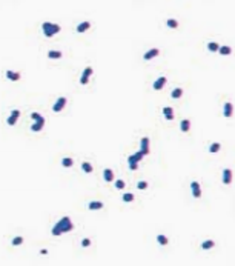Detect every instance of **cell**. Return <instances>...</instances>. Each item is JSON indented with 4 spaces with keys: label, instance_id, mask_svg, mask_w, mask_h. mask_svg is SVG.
I'll use <instances>...</instances> for the list:
<instances>
[{
    "label": "cell",
    "instance_id": "cell-35",
    "mask_svg": "<svg viewBox=\"0 0 235 266\" xmlns=\"http://www.w3.org/2000/svg\"><path fill=\"white\" fill-rule=\"evenodd\" d=\"M42 117H43V115H40L39 112H31V118H32L34 121H36V120H40Z\"/></svg>",
    "mask_w": 235,
    "mask_h": 266
},
{
    "label": "cell",
    "instance_id": "cell-13",
    "mask_svg": "<svg viewBox=\"0 0 235 266\" xmlns=\"http://www.w3.org/2000/svg\"><path fill=\"white\" fill-rule=\"evenodd\" d=\"M232 177H233V175H232V171H230L229 168H226V169L223 171V183L229 186V185L232 183Z\"/></svg>",
    "mask_w": 235,
    "mask_h": 266
},
{
    "label": "cell",
    "instance_id": "cell-5",
    "mask_svg": "<svg viewBox=\"0 0 235 266\" xmlns=\"http://www.w3.org/2000/svg\"><path fill=\"white\" fill-rule=\"evenodd\" d=\"M149 143H151V140H149V137H143L142 140H140V151L145 154V156H148L151 151H149Z\"/></svg>",
    "mask_w": 235,
    "mask_h": 266
},
{
    "label": "cell",
    "instance_id": "cell-2",
    "mask_svg": "<svg viewBox=\"0 0 235 266\" xmlns=\"http://www.w3.org/2000/svg\"><path fill=\"white\" fill-rule=\"evenodd\" d=\"M42 31L46 37H54L57 33L62 31V26H59L57 23H51V22H43L42 23Z\"/></svg>",
    "mask_w": 235,
    "mask_h": 266
},
{
    "label": "cell",
    "instance_id": "cell-26",
    "mask_svg": "<svg viewBox=\"0 0 235 266\" xmlns=\"http://www.w3.org/2000/svg\"><path fill=\"white\" fill-rule=\"evenodd\" d=\"M220 149H221V145H220L218 142H214V143L209 146V152H210V154H217Z\"/></svg>",
    "mask_w": 235,
    "mask_h": 266
},
{
    "label": "cell",
    "instance_id": "cell-34",
    "mask_svg": "<svg viewBox=\"0 0 235 266\" xmlns=\"http://www.w3.org/2000/svg\"><path fill=\"white\" fill-rule=\"evenodd\" d=\"M91 243H92L91 238H83V240H81V246H83V248H89Z\"/></svg>",
    "mask_w": 235,
    "mask_h": 266
},
{
    "label": "cell",
    "instance_id": "cell-31",
    "mask_svg": "<svg viewBox=\"0 0 235 266\" xmlns=\"http://www.w3.org/2000/svg\"><path fill=\"white\" fill-rule=\"evenodd\" d=\"M115 188H117V189H125V188H126V182L122 180V179H120V180H115Z\"/></svg>",
    "mask_w": 235,
    "mask_h": 266
},
{
    "label": "cell",
    "instance_id": "cell-29",
    "mask_svg": "<svg viewBox=\"0 0 235 266\" xmlns=\"http://www.w3.org/2000/svg\"><path fill=\"white\" fill-rule=\"evenodd\" d=\"M74 165V160L71 159V157H65L63 160H62V166L63 168H71Z\"/></svg>",
    "mask_w": 235,
    "mask_h": 266
},
{
    "label": "cell",
    "instance_id": "cell-36",
    "mask_svg": "<svg viewBox=\"0 0 235 266\" xmlns=\"http://www.w3.org/2000/svg\"><path fill=\"white\" fill-rule=\"evenodd\" d=\"M129 169L131 171H137L138 169V163H129Z\"/></svg>",
    "mask_w": 235,
    "mask_h": 266
},
{
    "label": "cell",
    "instance_id": "cell-27",
    "mask_svg": "<svg viewBox=\"0 0 235 266\" xmlns=\"http://www.w3.org/2000/svg\"><path fill=\"white\" fill-rule=\"evenodd\" d=\"M62 56H63V54H62L60 51H54V49L48 52V57H49V59H52V60H57V59H62Z\"/></svg>",
    "mask_w": 235,
    "mask_h": 266
},
{
    "label": "cell",
    "instance_id": "cell-23",
    "mask_svg": "<svg viewBox=\"0 0 235 266\" xmlns=\"http://www.w3.org/2000/svg\"><path fill=\"white\" fill-rule=\"evenodd\" d=\"M157 241H158V245H161V246H166L168 243H169V238L165 235V234H158L157 235Z\"/></svg>",
    "mask_w": 235,
    "mask_h": 266
},
{
    "label": "cell",
    "instance_id": "cell-3",
    "mask_svg": "<svg viewBox=\"0 0 235 266\" xmlns=\"http://www.w3.org/2000/svg\"><path fill=\"white\" fill-rule=\"evenodd\" d=\"M92 72H94L92 68H91V66H86L85 71H83V74H81V77H80V83H81V85H88V83H89V77L92 75Z\"/></svg>",
    "mask_w": 235,
    "mask_h": 266
},
{
    "label": "cell",
    "instance_id": "cell-30",
    "mask_svg": "<svg viewBox=\"0 0 235 266\" xmlns=\"http://www.w3.org/2000/svg\"><path fill=\"white\" fill-rule=\"evenodd\" d=\"M166 25H168L171 29H177V28H178V20H175V19H168Z\"/></svg>",
    "mask_w": 235,
    "mask_h": 266
},
{
    "label": "cell",
    "instance_id": "cell-12",
    "mask_svg": "<svg viewBox=\"0 0 235 266\" xmlns=\"http://www.w3.org/2000/svg\"><path fill=\"white\" fill-rule=\"evenodd\" d=\"M143 157H145V154L142 151H138V152H135V154H132V156L128 157V163H138V162L143 160Z\"/></svg>",
    "mask_w": 235,
    "mask_h": 266
},
{
    "label": "cell",
    "instance_id": "cell-37",
    "mask_svg": "<svg viewBox=\"0 0 235 266\" xmlns=\"http://www.w3.org/2000/svg\"><path fill=\"white\" fill-rule=\"evenodd\" d=\"M40 254H42V255H46V254H48V249H40Z\"/></svg>",
    "mask_w": 235,
    "mask_h": 266
},
{
    "label": "cell",
    "instance_id": "cell-20",
    "mask_svg": "<svg viewBox=\"0 0 235 266\" xmlns=\"http://www.w3.org/2000/svg\"><path fill=\"white\" fill-rule=\"evenodd\" d=\"M181 95H183V89H181V88H174V89H172V92H171V97H172L174 100L181 98Z\"/></svg>",
    "mask_w": 235,
    "mask_h": 266
},
{
    "label": "cell",
    "instance_id": "cell-33",
    "mask_svg": "<svg viewBox=\"0 0 235 266\" xmlns=\"http://www.w3.org/2000/svg\"><path fill=\"white\" fill-rule=\"evenodd\" d=\"M148 186H149V185H148V182H143V180L137 183V188H138L140 191H143V189H148Z\"/></svg>",
    "mask_w": 235,
    "mask_h": 266
},
{
    "label": "cell",
    "instance_id": "cell-22",
    "mask_svg": "<svg viewBox=\"0 0 235 266\" xmlns=\"http://www.w3.org/2000/svg\"><path fill=\"white\" fill-rule=\"evenodd\" d=\"M81 169H83V172H86V174H92V171H94V168H92V165H91L89 162H83V163H81Z\"/></svg>",
    "mask_w": 235,
    "mask_h": 266
},
{
    "label": "cell",
    "instance_id": "cell-10",
    "mask_svg": "<svg viewBox=\"0 0 235 266\" xmlns=\"http://www.w3.org/2000/svg\"><path fill=\"white\" fill-rule=\"evenodd\" d=\"M232 114H233V106H232L230 102H226L224 106H223V115H224L226 118H230Z\"/></svg>",
    "mask_w": 235,
    "mask_h": 266
},
{
    "label": "cell",
    "instance_id": "cell-18",
    "mask_svg": "<svg viewBox=\"0 0 235 266\" xmlns=\"http://www.w3.org/2000/svg\"><path fill=\"white\" fill-rule=\"evenodd\" d=\"M91 28V22H81V23H78L77 25V33H85V31H88Z\"/></svg>",
    "mask_w": 235,
    "mask_h": 266
},
{
    "label": "cell",
    "instance_id": "cell-28",
    "mask_svg": "<svg viewBox=\"0 0 235 266\" xmlns=\"http://www.w3.org/2000/svg\"><path fill=\"white\" fill-rule=\"evenodd\" d=\"M134 194L132 192H126V194H123V197H122V200L125 202V203H132L134 202Z\"/></svg>",
    "mask_w": 235,
    "mask_h": 266
},
{
    "label": "cell",
    "instance_id": "cell-7",
    "mask_svg": "<svg viewBox=\"0 0 235 266\" xmlns=\"http://www.w3.org/2000/svg\"><path fill=\"white\" fill-rule=\"evenodd\" d=\"M19 117H20V111H19V109H13V111H11V115H9L8 120H6L8 125H9V126H14V125L17 123Z\"/></svg>",
    "mask_w": 235,
    "mask_h": 266
},
{
    "label": "cell",
    "instance_id": "cell-11",
    "mask_svg": "<svg viewBox=\"0 0 235 266\" xmlns=\"http://www.w3.org/2000/svg\"><path fill=\"white\" fill-rule=\"evenodd\" d=\"M45 123H46L45 117H42L40 120H36V121H34V125H31V131H34V132L42 131V129H43V126H45Z\"/></svg>",
    "mask_w": 235,
    "mask_h": 266
},
{
    "label": "cell",
    "instance_id": "cell-8",
    "mask_svg": "<svg viewBox=\"0 0 235 266\" xmlns=\"http://www.w3.org/2000/svg\"><path fill=\"white\" fill-rule=\"evenodd\" d=\"M158 54H160V49H158V48H151L149 51H146V52L143 54V59H145V60H152V59H155Z\"/></svg>",
    "mask_w": 235,
    "mask_h": 266
},
{
    "label": "cell",
    "instance_id": "cell-16",
    "mask_svg": "<svg viewBox=\"0 0 235 266\" xmlns=\"http://www.w3.org/2000/svg\"><path fill=\"white\" fill-rule=\"evenodd\" d=\"M163 115L166 120H174V109L171 106H165L163 108Z\"/></svg>",
    "mask_w": 235,
    "mask_h": 266
},
{
    "label": "cell",
    "instance_id": "cell-9",
    "mask_svg": "<svg viewBox=\"0 0 235 266\" xmlns=\"http://www.w3.org/2000/svg\"><path fill=\"white\" fill-rule=\"evenodd\" d=\"M191 191H192V195L195 199H200L201 197V186H200L198 182H192L191 183Z\"/></svg>",
    "mask_w": 235,
    "mask_h": 266
},
{
    "label": "cell",
    "instance_id": "cell-14",
    "mask_svg": "<svg viewBox=\"0 0 235 266\" xmlns=\"http://www.w3.org/2000/svg\"><path fill=\"white\" fill-rule=\"evenodd\" d=\"M104 208V203L103 202H89L88 203V209L89 211H100Z\"/></svg>",
    "mask_w": 235,
    "mask_h": 266
},
{
    "label": "cell",
    "instance_id": "cell-32",
    "mask_svg": "<svg viewBox=\"0 0 235 266\" xmlns=\"http://www.w3.org/2000/svg\"><path fill=\"white\" fill-rule=\"evenodd\" d=\"M11 243H13V246H19V245H22V243H23V237H22V235H17V237H14V238H13V241H11Z\"/></svg>",
    "mask_w": 235,
    "mask_h": 266
},
{
    "label": "cell",
    "instance_id": "cell-21",
    "mask_svg": "<svg viewBox=\"0 0 235 266\" xmlns=\"http://www.w3.org/2000/svg\"><path fill=\"white\" fill-rule=\"evenodd\" d=\"M230 52H232V48L226 46V45L220 46V49H218V54H221V56H230Z\"/></svg>",
    "mask_w": 235,
    "mask_h": 266
},
{
    "label": "cell",
    "instance_id": "cell-4",
    "mask_svg": "<svg viewBox=\"0 0 235 266\" xmlns=\"http://www.w3.org/2000/svg\"><path fill=\"white\" fill-rule=\"evenodd\" d=\"M66 103H68V98H66V97H60V98L52 105V111H54V112H60V111L66 106Z\"/></svg>",
    "mask_w": 235,
    "mask_h": 266
},
{
    "label": "cell",
    "instance_id": "cell-15",
    "mask_svg": "<svg viewBox=\"0 0 235 266\" xmlns=\"http://www.w3.org/2000/svg\"><path fill=\"white\" fill-rule=\"evenodd\" d=\"M6 77H8L11 82H19L20 77H22V74H20L19 71H6Z\"/></svg>",
    "mask_w": 235,
    "mask_h": 266
},
{
    "label": "cell",
    "instance_id": "cell-19",
    "mask_svg": "<svg viewBox=\"0 0 235 266\" xmlns=\"http://www.w3.org/2000/svg\"><path fill=\"white\" fill-rule=\"evenodd\" d=\"M189 129H191V120H188V118L181 120V123H180V131H181V132H189Z\"/></svg>",
    "mask_w": 235,
    "mask_h": 266
},
{
    "label": "cell",
    "instance_id": "cell-24",
    "mask_svg": "<svg viewBox=\"0 0 235 266\" xmlns=\"http://www.w3.org/2000/svg\"><path fill=\"white\" fill-rule=\"evenodd\" d=\"M214 246H215V241H214V240H204V241L201 243V249H204V251L212 249Z\"/></svg>",
    "mask_w": 235,
    "mask_h": 266
},
{
    "label": "cell",
    "instance_id": "cell-25",
    "mask_svg": "<svg viewBox=\"0 0 235 266\" xmlns=\"http://www.w3.org/2000/svg\"><path fill=\"white\" fill-rule=\"evenodd\" d=\"M218 49H220V45H218L217 42H209V43H207V51H210V52H218Z\"/></svg>",
    "mask_w": 235,
    "mask_h": 266
},
{
    "label": "cell",
    "instance_id": "cell-17",
    "mask_svg": "<svg viewBox=\"0 0 235 266\" xmlns=\"http://www.w3.org/2000/svg\"><path fill=\"white\" fill-rule=\"evenodd\" d=\"M103 179H104V182L111 183V182L114 180V171L109 169V168H106V169L103 171Z\"/></svg>",
    "mask_w": 235,
    "mask_h": 266
},
{
    "label": "cell",
    "instance_id": "cell-1",
    "mask_svg": "<svg viewBox=\"0 0 235 266\" xmlns=\"http://www.w3.org/2000/svg\"><path fill=\"white\" fill-rule=\"evenodd\" d=\"M72 229H74V225H72L71 218H69L68 215H65V217H62V218L55 223V226L51 229V234L55 235V237H59V235H62V234H65V232H71Z\"/></svg>",
    "mask_w": 235,
    "mask_h": 266
},
{
    "label": "cell",
    "instance_id": "cell-6",
    "mask_svg": "<svg viewBox=\"0 0 235 266\" xmlns=\"http://www.w3.org/2000/svg\"><path fill=\"white\" fill-rule=\"evenodd\" d=\"M166 82H168V79L165 77V75H161V77H158L155 82H154V85H152V88L155 89V91H161L163 88H165V85H166Z\"/></svg>",
    "mask_w": 235,
    "mask_h": 266
}]
</instances>
